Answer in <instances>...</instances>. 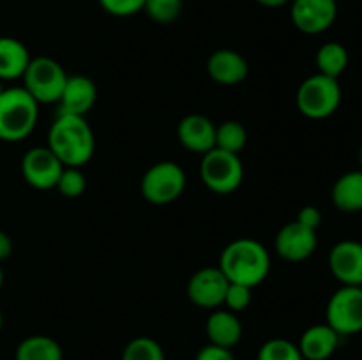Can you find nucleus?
<instances>
[{
    "mask_svg": "<svg viewBox=\"0 0 362 360\" xmlns=\"http://www.w3.org/2000/svg\"><path fill=\"white\" fill-rule=\"evenodd\" d=\"M251 300H253V288L230 282L223 306L228 307V311H232V313H240V311L250 307Z\"/></svg>",
    "mask_w": 362,
    "mask_h": 360,
    "instance_id": "cd10ccee",
    "label": "nucleus"
},
{
    "mask_svg": "<svg viewBox=\"0 0 362 360\" xmlns=\"http://www.w3.org/2000/svg\"><path fill=\"white\" fill-rule=\"evenodd\" d=\"M2 325H4V318H2V311H0V330H2Z\"/></svg>",
    "mask_w": 362,
    "mask_h": 360,
    "instance_id": "c9c22d12",
    "label": "nucleus"
},
{
    "mask_svg": "<svg viewBox=\"0 0 362 360\" xmlns=\"http://www.w3.org/2000/svg\"><path fill=\"white\" fill-rule=\"evenodd\" d=\"M331 274L341 286H362V244L341 240L329 253Z\"/></svg>",
    "mask_w": 362,
    "mask_h": 360,
    "instance_id": "ddd939ff",
    "label": "nucleus"
},
{
    "mask_svg": "<svg viewBox=\"0 0 362 360\" xmlns=\"http://www.w3.org/2000/svg\"><path fill=\"white\" fill-rule=\"evenodd\" d=\"M4 92V87H2V83H0V94H2Z\"/></svg>",
    "mask_w": 362,
    "mask_h": 360,
    "instance_id": "e433bc0d",
    "label": "nucleus"
},
{
    "mask_svg": "<svg viewBox=\"0 0 362 360\" xmlns=\"http://www.w3.org/2000/svg\"><path fill=\"white\" fill-rule=\"evenodd\" d=\"M30 60V53L23 42L7 35L0 37V80L23 78Z\"/></svg>",
    "mask_w": 362,
    "mask_h": 360,
    "instance_id": "aec40b11",
    "label": "nucleus"
},
{
    "mask_svg": "<svg viewBox=\"0 0 362 360\" xmlns=\"http://www.w3.org/2000/svg\"><path fill=\"white\" fill-rule=\"evenodd\" d=\"M361 244H362V240H361Z\"/></svg>",
    "mask_w": 362,
    "mask_h": 360,
    "instance_id": "4c0bfd02",
    "label": "nucleus"
},
{
    "mask_svg": "<svg viewBox=\"0 0 362 360\" xmlns=\"http://www.w3.org/2000/svg\"><path fill=\"white\" fill-rule=\"evenodd\" d=\"M317 232L308 226L300 224L299 221L286 222L274 239V249L283 260L299 263L308 260L317 249Z\"/></svg>",
    "mask_w": 362,
    "mask_h": 360,
    "instance_id": "f8f14e48",
    "label": "nucleus"
},
{
    "mask_svg": "<svg viewBox=\"0 0 362 360\" xmlns=\"http://www.w3.org/2000/svg\"><path fill=\"white\" fill-rule=\"evenodd\" d=\"M55 189H59V193L66 198H80L87 189V179L80 168L66 166L60 173Z\"/></svg>",
    "mask_w": 362,
    "mask_h": 360,
    "instance_id": "bb28decb",
    "label": "nucleus"
},
{
    "mask_svg": "<svg viewBox=\"0 0 362 360\" xmlns=\"http://www.w3.org/2000/svg\"><path fill=\"white\" fill-rule=\"evenodd\" d=\"M331 198L339 212H362V169H354L339 176L332 186Z\"/></svg>",
    "mask_w": 362,
    "mask_h": 360,
    "instance_id": "6ab92c4d",
    "label": "nucleus"
},
{
    "mask_svg": "<svg viewBox=\"0 0 362 360\" xmlns=\"http://www.w3.org/2000/svg\"><path fill=\"white\" fill-rule=\"evenodd\" d=\"M325 323L339 335L362 332V286H341L325 307Z\"/></svg>",
    "mask_w": 362,
    "mask_h": 360,
    "instance_id": "6e6552de",
    "label": "nucleus"
},
{
    "mask_svg": "<svg viewBox=\"0 0 362 360\" xmlns=\"http://www.w3.org/2000/svg\"><path fill=\"white\" fill-rule=\"evenodd\" d=\"M145 0H99V6L112 16H133L138 11H144Z\"/></svg>",
    "mask_w": 362,
    "mask_h": 360,
    "instance_id": "c85d7f7f",
    "label": "nucleus"
},
{
    "mask_svg": "<svg viewBox=\"0 0 362 360\" xmlns=\"http://www.w3.org/2000/svg\"><path fill=\"white\" fill-rule=\"evenodd\" d=\"M11 253H13V240L6 232L0 229V261L9 258Z\"/></svg>",
    "mask_w": 362,
    "mask_h": 360,
    "instance_id": "2f4dec72",
    "label": "nucleus"
},
{
    "mask_svg": "<svg viewBox=\"0 0 362 360\" xmlns=\"http://www.w3.org/2000/svg\"><path fill=\"white\" fill-rule=\"evenodd\" d=\"M120 360H166V356L158 341L141 335L127 342Z\"/></svg>",
    "mask_w": 362,
    "mask_h": 360,
    "instance_id": "393cba45",
    "label": "nucleus"
},
{
    "mask_svg": "<svg viewBox=\"0 0 362 360\" xmlns=\"http://www.w3.org/2000/svg\"><path fill=\"white\" fill-rule=\"evenodd\" d=\"M98 101V88L95 83L87 76H67L64 90L60 94L59 101V113L57 115H76L85 116Z\"/></svg>",
    "mask_w": 362,
    "mask_h": 360,
    "instance_id": "4468645a",
    "label": "nucleus"
},
{
    "mask_svg": "<svg viewBox=\"0 0 362 360\" xmlns=\"http://www.w3.org/2000/svg\"><path fill=\"white\" fill-rule=\"evenodd\" d=\"M46 147L62 161L64 166L87 164L95 152V138L85 116L57 115L48 131Z\"/></svg>",
    "mask_w": 362,
    "mask_h": 360,
    "instance_id": "f257e3e1",
    "label": "nucleus"
},
{
    "mask_svg": "<svg viewBox=\"0 0 362 360\" xmlns=\"http://www.w3.org/2000/svg\"><path fill=\"white\" fill-rule=\"evenodd\" d=\"M186 189V173L177 162L161 161L152 164L141 179V194L148 203L168 205Z\"/></svg>",
    "mask_w": 362,
    "mask_h": 360,
    "instance_id": "0eeeda50",
    "label": "nucleus"
},
{
    "mask_svg": "<svg viewBox=\"0 0 362 360\" xmlns=\"http://www.w3.org/2000/svg\"><path fill=\"white\" fill-rule=\"evenodd\" d=\"M339 337L341 335L327 323H318L311 325L310 328L304 330L297 346H299L304 360H327L338 349Z\"/></svg>",
    "mask_w": 362,
    "mask_h": 360,
    "instance_id": "f3484780",
    "label": "nucleus"
},
{
    "mask_svg": "<svg viewBox=\"0 0 362 360\" xmlns=\"http://www.w3.org/2000/svg\"><path fill=\"white\" fill-rule=\"evenodd\" d=\"M296 221H299L300 224L308 226V228H311L317 232L322 224V212L318 210L317 207H313V205H306V207L300 208V212L297 214Z\"/></svg>",
    "mask_w": 362,
    "mask_h": 360,
    "instance_id": "7c9ffc66",
    "label": "nucleus"
},
{
    "mask_svg": "<svg viewBox=\"0 0 362 360\" xmlns=\"http://www.w3.org/2000/svg\"><path fill=\"white\" fill-rule=\"evenodd\" d=\"M39 102L23 87L4 88L0 94V140L21 141L34 131Z\"/></svg>",
    "mask_w": 362,
    "mask_h": 360,
    "instance_id": "7ed1b4c3",
    "label": "nucleus"
},
{
    "mask_svg": "<svg viewBox=\"0 0 362 360\" xmlns=\"http://www.w3.org/2000/svg\"><path fill=\"white\" fill-rule=\"evenodd\" d=\"M296 102L299 112L311 120L334 115L341 104V87L334 78L317 73L306 78L297 88Z\"/></svg>",
    "mask_w": 362,
    "mask_h": 360,
    "instance_id": "20e7f679",
    "label": "nucleus"
},
{
    "mask_svg": "<svg viewBox=\"0 0 362 360\" xmlns=\"http://www.w3.org/2000/svg\"><path fill=\"white\" fill-rule=\"evenodd\" d=\"M144 11L156 23H172L182 13V0H145Z\"/></svg>",
    "mask_w": 362,
    "mask_h": 360,
    "instance_id": "a878e982",
    "label": "nucleus"
},
{
    "mask_svg": "<svg viewBox=\"0 0 362 360\" xmlns=\"http://www.w3.org/2000/svg\"><path fill=\"white\" fill-rule=\"evenodd\" d=\"M257 360H304V356L296 342L283 337H274L260 346Z\"/></svg>",
    "mask_w": 362,
    "mask_h": 360,
    "instance_id": "b1692460",
    "label": "nucleus"
},
{
    "mask_svg": "<svg viewBox=\"0 0 362 360\" xmlns=\"http://www.w3.org/2000/svg\"><path fill=\"white\" fill-rule=\"evenodd\" d=\"M260 6L264 7H271V9H274V7H283L285 4L292 2V0H257Z\"/></svg>",
    "mask_w": 362,
    "mask_h": 360,
    "instance_id": "473e14b6",
    "label": "nucleus"
},
{
    "mask_svg": "<svg viewBox=\"0 0 362 360\" xmlns=\"http://www.w3.org/2000/svg\"><path fill=\"white\" fill-rule=\"evenodd\" d=\"M361 360H362V359H361Z\"/></svg>",
    "mask_w": 362,
    "mask_h": 360,
    "instance_id": "ea45409f",
    "label": "nucleus"
},
{
    "mask_svg": "<svg viewBox=\"0 0 362 360\" xmlns=\"http://www.w3.org/2000/svg\"><path fill=\"white\" fill-rule=\"evenodd\" d=\"M247 143V131L237 120H226L221 126H216V147L221 150L239 154Z\"/></svg>",
    "mask_w": 362,
    "mask_h": 360,
    "instance_id": "5701e85b",
    "label": "nucleus"
},
{
    "mask_svg": "<svg viewBox=\"0 0 362 360\" xmlns=\"http://www.w3.org/2000/svg\"><path fill=\"white\" fill-rule=\"evenodd\" d=\"M361 335H362V332H361Z\"/></svg>",
    "mask_w": 362,
    "mask_h": 360,
    "instance_id": "58836bf2",
    "label": "nucleus"
},
{
    "mask_svg": "<svg viewBox=\"0 0 362 360\" xmlns=\"http://www.w3.org/2000/svg\"><path fill=\"white\" fill-rule=\"evenodd\" d=\"M66 166L48 147H34L21 159V173L28 186L39 191L55 189Z\"/></svg>",
    "mask_w": 362,
    "mask_h": 360,
    "instance_id": "1a4fd4ad",
    "label": "nucleus"
},
{
    "mask_svg": "<svg viewBox=\"0 0 362 360\" xmlns=\"http://www.w3.org/2000/svg\"><path fill=\"white\" fill-rule=\"evenodd\" d=\"M66 81L67 74L64 67L49 56L32 59L23 74V88L39 104L59 101Z\"/></svg>",
    "mask_w": 362,
    "mask_h": 360,
    "instance_id": "423d86ee",
    "label": "nucleus"
},
{
    "mask_svg": "<svg viewBox=\"0 0 362 360\" xmlns=\"http://www.w3.org/2000/svg\"><path fill=\"white\" fill-rule=\"evenodd\" d=\"M359 164H361V169H362V145H361V148H359Z\"/></svg>",
    "mask_w": 362,
    "mask_h": 360,
    "instance_id": "f704fd0d",
    "label": "nucleus"
},
{
    "mask_svg": "<svg viewBox=\"0 0 362 360\" xmlns=\"http://www.w3.org/2000/svg\"><path fill=\"white\" fill-rule=\"evenodd\" d=\"M202 182L216 194H230L239 189L244 179V166L239 154L212 148L204 154L200 164Z\"/></svg>",
    "mask_w": 362,
    "mask_h": 360,
    "instance_id": "39448f33",
    "label": "nucleus"
},
{
    "mask_svg": "<svg viewBox=\"0 0 362 360\" xmlns=\"http://www.w3.org/2000/svg\"><path fill=\"white\" fill-rule=\"evenodd\" d=\"M177 138L184 148L204 155L216 147V126L204 115H187L179 122Z\"/></svg>",
    "mask_w": 362,
    "mask_h": 360,
    "instance_id": "dca6fc26",
    "label": "nucleus"
},
{
    "mask_svg": "<svg viewBox=\"0 0 362 360\" xmlns=\"http://www.w3.org/2000/svg\"><path fill=\"white\" fill-rule=\"evenodd\" d=\"M2 284H4V270L0 268V288H2Z\"/></svg>",
    "mask_w": 362,
    "mask_h": 360,
    "instance_id": "72a5a7b5",
    "label": "nucleus"
},
{
    "mask_svg": "<svg viewBox=\"0 0 362 360\" xmlns=\"http://www.w3.org/2000/svg\"><path fill=\"white\" fill-rule=\"evenodd\" d=\"M338 16L336 0H292L290 18L297 30L317 35L329 30Z\"/></svg>",
    "mask_w": 362,
    "mask_h": 360,
    "instance_id": "9d476101",
    "label": "nucleus"
},
{
    "mask_svg": "<svg viewBox=\"0 0 362 360\" xmlns=\"http://www.w3.org/2000/svg\"><path fill=\"white\" fill-rule=\"evenodd\" d=\"M349 52H346L345 46L331 41L318 48L315 62H317L318 73L338 80L349 67Z\"/></svg>",
    "mask_w": 362,
    "mask_h": 360,
    "instance_id": "4be33fe9",
    "label": "nucleus"
},
{
    "mask_svg": "<svg viewBox=\"0 0 362 360\" xmlns=\"http://www.w3.org/2000/svg\"><path fill=\"white\" fill-rule=\"evenodd\" d=\"M205 332L211 344L232 349L243 339V323L237 313L228 309H214L205 323Z\"/></svg>",
    "mask_w": 362,
    "mask_h": 360,
    "instance_id": "a211bd4d",
    "label": "nucleus"
},
{
    "mask_svg": "<svg viewBox=\"0 0 362 360\" xmlns=\"http://www.w3.org/2000/svg\"><path fill=\"white\" fill-rule=\"evenodd\" d=\"M230 281L219 267L200 268L187 282V296L202 309H218L225 302Z\"/></svg>",
    "mask_w": 362,
    "mask_h": 360,
    "instance_id": "9b49d317",
    "label": "nucleus"
},
{
    "mask_svg": "<svg viewBox=\"0 0 362 360\" xmlns=\"http://www.w3.org/2000/svg\"><path fill=\"white\" fill-rule=\"evenodd\" d=\"M16 360H62L64 353L59 342L48 335H30L16 348Z\"/></svg>",
    "mask_w": 362,
    "mask_h": 360,
    "instance_id": "412c9836",
    "label": "nucleus"
},
{
    "mask_svg": "<svg viewBox=\"0 0 362 360\" xmlns=\"http://www.w3.org/2000/svg\"><path fill=\"white\" fill-rule=\"evenodd\" d=\"M194 360H235L232 349L221 348V346H216L209 342L207 346L200 349L194 356Z\"/></svg>",
    "mask_w": 362,
    "mask_h": 360,
    "instance_id": "c756f323",
    "label": "nucleus"
},
{
    "mask_svg": "<svg viewBox=\"0 0 362 360\" xmlns=\"http://www.w3.org/2000/svg\"><path fill=\"white\" fill-rule=\"evenodd\" d=\"M207 73L218 85L233 87L243 83L250 74L246 59L235 49H216L207 60Z\"/></svg>",
    "mask_w": 362,
    "mask_h": 360,
    "instance_id": "2eb2a0df",
    "label": "nucleus"
},
{
    "mask_svg": "<svg viewBox=\"0 0 362 360\" xmlns=\"http://www.w3.org/2000/svg\"><path fill=\"white\" fill-rule=\"evenodd\" d=\"M218 267L230 282L255 288L267 279L271 256L258 240L237 239L223 249Z\"/></svg>",
    "mask_w": 362,
    "mask_h": 360,
    "instance_id": "f03ea898",
    "label": "nucleus"
}]
</instances>
